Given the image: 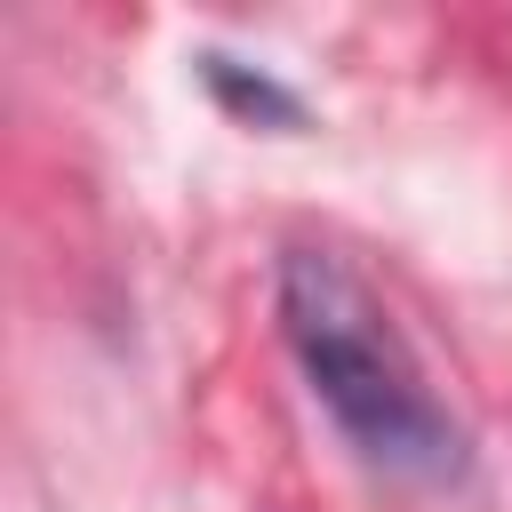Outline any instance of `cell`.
Wrapping results in <instances>:
<instances>
[{
	"instance_id": "1",
	"label": "cell",
	"mask_w": 512,
	"mask_h": 512,
	"mask_svg": "<svg viewBox=\"0 0 512 512\" xmlns=\"http://www.w3.org/2000/svg\"><path fill=\"white\" fill-rule=\"evenodd\" d=\"M280 328H288V352H296L312 400L376 472H400V480L464 472L456 416L440 408L424 360L408 352V336L392 328V312L344 256H328V248L280 256Z\"/></svg>"
},
{
	"instance_id": "2",
	"label": "cell",
	"mask_w": 512,
	"mask_h": 512,
	"mask_svg": "<svg viewBox=\"0 0 512 512\" xmlns=\"http://www.w3.org/2000/svg\"><path fill=\"white\" fill-rule=\"evenodd\" d=\"M200 80H208L216 104L240 112V120H264V128H296V120H304V104H296L280 80H264V72L232 64V56H200Z\"/></svg>"
}]
</instances>
